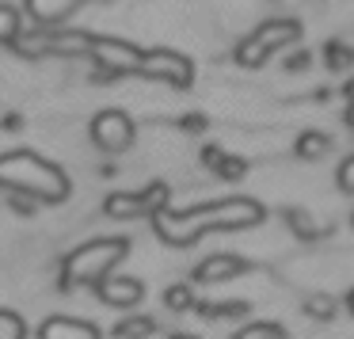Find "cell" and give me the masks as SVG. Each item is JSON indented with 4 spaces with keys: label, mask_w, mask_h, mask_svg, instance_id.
Masks as SVG:
<instances>
[{
    "label": "cell",
    "mask_w": 354,
    "mask_h": 339,
    "mask_svg": "<svg viewBox=\"0 0 354 339\" xmlns=\"http://www.w3.org/2000/svg\"><path fill=\"white\" fill-rule=\"evenodd\" d=\"M19 35H24V31H19V12L12 8V4H0V42L12 46Z\"/></svg>",
    "instance_id": "cell-21"
},
{
    "label": "cell",
    "mask_w": 354,
    "mask_h": 339,
    "mask_svg": "<svg viewBox=\"0 0 354 339\" xmlns=\"http://www.w3.org/2000/svg\"><path fill=\"white\" fill-rule=\"evenodd\" d=\"M335 183H339V191L354 194V156H346V161L339 164V172H335Z\"/></svg>",
    "instance_id": "cell-24"
},
{
    "label": "cell",
    "mask_w": 354,
    "mask_h": 339,
    "mask_svg": "<svg viewBox=\"0 0 354 339\" xmlns=\"http://www.w3.org/2000/svg\"><path fill=\"white\" fill-rule=\"evenodd\" d=\"M308 62H313V57H308V50H301V54L286 57V69H290V73H301V69H308Z\"/></svg>",
    "instance_id": "cell-26"
},
{
    "label": "cell",
    "mask_w": 354,
    "mask_h": 339,
    "mask_svg": "<svg viewBox=\"0 0 354 339\" xmlns=\"http://www.w3.org/2000/svg\"><path fill=\"white\" fill-rule=\"evenodd\" d=\"M141 77L149 80H164V84H176V88H187L194 77L191 62L176 50H153V54L141 57Z\"/></svg>",
    "instance_id": "cell-7"
},
{
    "label": "cell",
    "mask_w": 354,
    "mask_h": 339,
    "mask_svg": "<svg viewBox=\"0 0 354 339\" xmlns=\"http://www.w3.org/2000/svg\"><path fill=\"white\" fill-rule=\"evenodd\" d=\"M95 290H100L103 305H115V309H133L141 297H145L141 278H130V275H111V278H103Z\"/></svg>",
    "instance_id": "cell-9"
},
{
    "label": "cell",
    "mask_w": 354,
    "mask_h": 339,
    "mask_svg": "<svg viewBox=\"0 0 354 339\" xmlns=\"http://www.w3.org/2000/svg\"><path fill=\"white\" fill-rule=\"evenodd\" d=\"M171 339H198V336H191V331H179V336H171Z\"/></svg>",
    "instance_id": "cell-30"
},
{
    "label": "cell",
    "mask_w": 354,
    "mask_h": 339,
    "mask_svg": "<svg viewBox=\"0 0 354 339\" xmlns=\"http://www.w3.org/2000/svg\"><path fill=\"white\" fill-rule=\"evenodd\" d=\"M77 4H80V0H27L31 16L42 19V24H57V19H65Z\"/></svg>",
    "instance_id": "cell-15"
},
{
    "label": "cell",
    "mask_w": 354,
    "mask_h": 339,
    "mask_svg": "<svg viewBox=\"0 0 354 339\" xmlns=\"http://www.w3.org/2000/svg\"><path fill=\"white\" fill-rule=\"evenodd\" d=\"M346 126H351V130H354V103H351V107H346Z\"/></svg>",
    "instance_id": "cell-29"
},
{
    "label": "cell",
    "mask_w": 354,
    "mask_h": 339,
    "mask_svg": "<svg viewBox=\"0 0 354 339\" xmlns=\"http://www.w3.org/2000/svg\"><path fill=\"white\" fill-rule=\"evenodd\" d=\"M293 229L305 232V237H316V225H313V217H308V214H293Z\"/></svg>",
    "instance_id": "cell-27"
},
{
    "label": "cell",
    "mask_w": 354,
    "mask_h": 339,
    "mask_svg": "<svg viewBox=\"0 0 354 339\" xmlns=\"http://www.w3.org/2000/svg\"><path fill=\"white\" fill-rule=\"evenodd\" d=\"M244 271H248V263L240 259V255L217 252V255H209L206 263H198V271H194V282H206V286H214V282H229V278L244 275Z\"/></svg>",
    "instance_id": "cell-10"
},
{
    "label": "cell",
    "mask_w": 354,
    "mask_h": 339,
    "mask_svg": "<svg viewBox=\"0 0 354 339\" xmlns=\"http://www.w3.org/2000/svg\"><path fill=\"white\" fill-rule=\"evenodd\" d=\"M88 57H95V65L111 77H130V73H141L145 50H138L133 42H122V39H92Z\"/></svg>",
    "instance_id": "cell-6"
},
{
    "label": "cell",
    "mask_w": 354,
    "mask_h": 339,
    "mask_svg": "<svg viewBox=\"0 0 354 339\" xmlns=\"http://www.w3.org/2000/svg\"><path fill=\"white\" fill-rule=\"evenodd\" d=\"M346 305H351V313H354V290H351V297H346Z\"/></svg>",
    "instance_id": "cell-31"
},
{
    "label": "cell",
    "mask_w": 354,
    "mask_h": 339,
    "mask_svg": "<svg viewBox=\"0 0 354 339\" xmlns=\"http://www.w3.org/2000/svg\"><path fill=\"white\" fill-rule=\"evenodd\" d=\"M39 339H100V328L84 320H73V316H50L39 328Z\"/></svg>",
    "instance_id": "cell-11"
},
{
    "label": "cell",
    "mask_w": 354,
    "mask_h": 339,
    "mask_svg": "<svg viewBox=\"0 0 354 339\" xmlns=\"http://www.w3.org/2000/svg\"><path fill=\"white\" fill-rule=\"evenodd\" d=\"M194 309H198L206 320H229V316H244L248 313L244 301H217V305H214V301H206V305H194Z\"/></svg>",
    "instance_id": "cell-19"
},
{
    "label": "cell",
    "mask_w": 354,
    "mask_h": 339,
    "mask_svg": "<svg viewBox=\"0 0 354 339\" xmlns=\"http://www.w3.org/2000/svg\"><path fill=\"white\" fill-rule=\"evenodd\" d=\"M130 244L118 237H103V240H92V244H80L77 252H69L62 259V286H100L103 278H111L115 263L126 259Z\"/></svg>",
    "instance_id": "cell-3"
},
{
    "label": "cell",
    "mask_w": 354,
    "mask_h": 339,
    "mask_svg": "<svg viewBox=\"0 0 354 339\" xmlns=\"http://www.w3.org/2000/svg\"><path fill=\"white\" fill-rule=\"evenodd\" d=\"M115 221H138V217H156L168 210V187L164 183H153L145 191H115L107 202H103Z\"/></svg>",
    "instance_id": "cell-5"
},
{
    "label": "cell",
    "mask_w": 354,
    "mask_h": 339,
    "mask_svg": "<svg viewBox=\"0 0 354 339\" xmlns=\"http://www.w3.org/2000/svg\"><path fill=\"white\" fill-rule=\"evenodd\" d=\"M293 149H297L301 161H324V156L331 153V134H324V130H305Z\"/></svg>",
    "instance_id": "cell-14"
},
{
    "label": "cell",
    "mask_w": 354,
    "mask_h": 339,
    "mask_svg": "<svg viewBox=\"0 0 354 339\" xmlns=\"http://www.w3.org/2000/svg\"><path fill=\"white\" fill-rule=\"evenodd\" d=\"M0 339H27V324L12 309H0Z\"/></svg>",
    "instance_id": "cell-23"
},
{
    "label": "cell",
    "mask_w": 354,
    "mask_h": 339,
    "mask_svg": "<svg viewBox=\"0 0 354 339\" xmlns=\"http://www.w3.org/2000/svg\"><path fill=\"white\" fill-rule=\"evenodd\" d=\"M164 305H168L171 313H187V309H194V305H198V301H194V286H191V282L168 286V293H164Z\"/></svg>",
    "instance_id": "cell-17"
},
{
    "label": "cell",
    "mask_w": 354,
    "mask_h": 339,
    "mask_svg": "<svg viewBox=\"0 0 354 339\" xmlns=\"http://www.w3.org/2000/svg\"><path fill=\"white\" fill-rule=\"evenodd\" d=\"M202 164H206L217 179H225V183H236V179H244V172H248V161L229 156L225 149H217V145L202 149Z\"/></svg>",
    "instance_id": "cell-12"
},
{
    "label": "cell",
    "mask_w": 354,
    "mask_h": 339,
    "mask_svg": "<svg viewBox=\"0 0 354 339\" xmlns=\"http://www.w3.org/2000/svg\"><path fill=\"white\" fill-rule=\"evenodd\" d=\"M297 39H301L297 19H270V24H263L259 31L248 35L236 46V62H240V69H259L274 50L290 46V42H297Z\"/></svg>",
    "instance_id": "cell-4"
},
{
    "label": "cell",
    "mask_w": 354,
    "mask_h": 339,
    "mask_svg": "<svg viewBox=\"0 0 354 339\" xmlns=\"http://www.w3.org/2000/svg\"><path fill=\"white\" fill-rule=\"evenodd\" d=\"M92 141L100 149H107V153H122V149H130L133 145L130 115H122V111H100V115L92 118Z\"/></svg>",
    "instance_id": "cell-8"
},
{
    "label": "cell",
    "mask_w": 354,
    "mask_h": 339,
    "mask_svg": "<svg viewBox=\"0 0 354 339\" xmlns=\"http://www.w3.org/2000/svg\"><path fill=\"white\" fill-rule=\"evenodd\" d=\"M324 62H328V69L331 73H346L354 65V50L346 46V42H328V46H324Z\"/></svg>",
    "instance_id": "cell-18"
},
{
    "label": "cell",
    "mask_w": 354,
    "mask_h": 339,
    "mask_svg": "<svg viewBox=\"0 0 354 339\" xmlns=\"http://www.w3.org/2000/svg\"><path fill=\"white\" fill-rule=\"evenodd\" d=\"M88 50H92V35H80V31H54L50 35V54L88 57Z\"/></svg>",
    "instance_id": "cell-13"
},
{
    "label": "cell",
    "mask_w": 354,
    "mask_h": 339,
    "mask_svg": "<svg viewBox=\"0 0 354 339\" xmlns=\"http://www.w3.org/2000/svg\"><path fill=\"white\" fill-rule=\"evenodd\" d=\"M232 339H286V336H282V328L270 324V320H252V324H244Z\"/></svg>",
    "instance_id": "cell-22"
},
{
    "label": "cell",
    "mask_w": 354,
    "mask_h": 339,
    "mask_svg": "<svg viewBox=\"0 0 354 339\" xmlns=\"http://www.w3.org/2000/svg\"><path fill=\"white\" fill-rule=\"evenodd\" d=\"M343 95H346V100H351V103H354V80H346V88H343Z\"/></svg>",
    "instance_id": "cell-28"
},
{
    "label": "cell",
    "mask_w": 354,
    "mask_h": 339,
    "mask_svg": "<svg viewBox=\"0 0 354 339\" xmlns=\"http://www.w3.org/2000/svg\"><path fill=\"white\" fill-rule=\"evenodd\" d=\"M0 187H8L16 194H31V202H62L69 194V176L57 164L42 161L39 153L16 149V153L0 156Z\"/></svg>",
    "instance_id": "cell-2"
},
{
    "label": "cell",
    "mask_w": 354,
    "mask_h": 339,
    "mask_svg": "<svg viewBox=\"0 0 354 339\" xmlns=\"http://www.w3.org/2000/svg\"><path fill=\"white\" fill-rule=\"evenodd\" d=\"M305 313L313 316V320H331V316L339 313V301L331 297V293H308V297H305Z\"/></svg>",
    "instance_id": "cell-20"
},
{
    "label": "cell",
    "mask_w": 354,
    "mask_h": 339,
    "mask_svg": "<svg viewBox=\"0 0 354 339\" xmlns=\"http://www.w3.org/2000/svg\"><path fill=\"white\" fill-rule=\"evenodd\" d=\"M263 221V206L255 199H221V202H209V206H194L187 214H156L153 225L160 232V240L168 244H191L198 240L202 232L209 229H252V225Z\"/></svg>",
    "instance_id": "cell-1"
},
{
    "label": "cell",
    "mask_w": 354,
    "mask_h": 339,
    "mask_svg": "<svg viewBox=\"0 0 354 339\" xmlns=\"http://www.w3.org/2000/svg\"><path fill=\"white\" fill-rule=\"evenodd\" d=\"M179 130L202 134V130H206V115H187V118H179Z\"/></svg>",
    "instance_id": "cell-25"
},
{
    "label": "cell",
    "mask_w": 354,
    "mask_h": 339,
    "mask_svg": "<svg viewBox=\"0 0 354 339\" xmlns=\"http://www.w3.org/2000/svg\"><path fill=\"white\" fill-rule=\"evenodd\" d=\"M153 331H156V320H153V316H141V313L122 316V320L115 324V336L118 339H149Z\"/></svg>",
    "instance_id": "cell-16"
}]
</instances>
